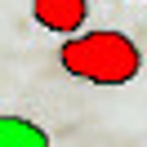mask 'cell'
Returning <instances> with one entry per match:
<instances>
[{
    "label": "cell",
    "mask_w": 147,
    "mask_h": 147,
    "mask_svg": "<svg viewBox=\"0 0 147 147\" xmlns=\"http://www.w3.org/2000/svg\"><path fill=\"white\" fill-rule=\"evenodd\" d=\"M58 67L71 80L89 85H129L143 71V54L125 31H80L58 45Z\"/></svg>",
    "instance_id": "cell-1"
},
{
    "label": "cell",
    "mask_w": 147,
    "mask_h": 147,
    "mask_svg": "<svg viewBox=\"0 0 147 147\" xmlns=\"http://www.w3.org/2000/svg\"><path fill=\"white\" fill-rule=\"evenodd\" d=\"M31 18L54 36H80L85 18H89V0H31Z\"/></svg>",
    "instance_id": "cell-2"
},
{
    "label": "cell",
    "mask_w": 147,
    "mask_h": 147,
    "mask_svg": "<svg viewBox=\"0 0 147 147\" xmlns=\"http://www.w3.org/2000/svg\"><path fill=\"white\" fill-rule=\"evenodd\" d=\"M0 147H49V134L27 116H0Z\"/></svg>",
    "instance_id": "cell-3"
},
{
    "label": "cell",
    "mask_w": 147,
    "mask_h": 147,
    "mask_svg": "<svg viewBox=\"0 0 147 147\" xmlns=\"http://www.w3.org/2000/svg\"><path fill=\"white\" fill-rule=\"evenodd\" d=\"M134 5H147V0H134Z\"/></svg>",
    "instance_id": "cell-4"
}]
</instances>
